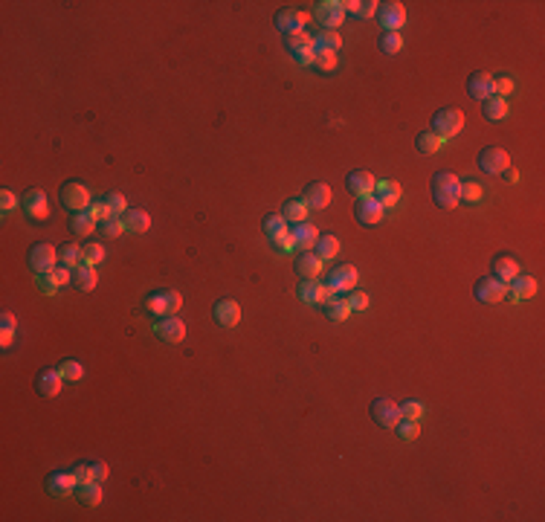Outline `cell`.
Masks as SVG:
<instances>
[{"label": "cell", "mask_w": 545, "mask_h": 522, "mask_svg": "<svg viewBox=\"0 0 545 522\" xmlns=\"http://www.w3.org/2000/svg\"><path fill=\"white\" fill-rule=\"evenodd\" d=\"M433 201L441 209L458 206V201H461V180L456 177V174H450V171L433 174Z\"/></svg>", "instance_id": "6da1fadb"}, {"label": "cell", "mask_w": 545, "mask_h": 522, "mask_svg": "<svg viewBox=\"0 0 545 522\" xmlns=\"http://www.w3.org/2000/svg\"><path fill=\"white\" fill-rule=\"evenodd\" d=\"M180 307H183V296L177 293V290H154V293L145 296V311L154 314V317H174V314H180Z\"/></svg>", "instance_id": "7a4b0ae2"}, {"label": "cell", "mask_w": 545, "mask_h": 522, "mask_svg": "<svg viewBox=\"0 0 545 522\" xmlns=\"http://www.w3.org/2000/svg\"><path fill=\"white\" fill-rule=\"evenodd\" d=\"M433 133L435 137H441V140H453V137H458L461 133V128H464V113L458 110V108H441V110H435L433 113Z\"/></svg>", "instance_id": "3957f363"}, {"label": "cell", "mask_w": 545, "mask_h": 522, "mask_svg": "<svg viewBox=\"0 0 545 522\" xmlns=\"http://www.w3.org/2000/svg\"><path fill=\"white\" fill-rule=\"evenodd\" d=\"M58 198H61V206H67L70 212H85L90 209L93 198H90V189L79 180H67L61 183V189H58Z\"/></svg>", "instance_id": "277c9868"}, {"label": "cell", "mask_w": 545, "mask_h": 522, "mask_svg": "<svg viewBox=\"0 0 545 522\" xmlns=\"http://www.w3.org/2000/svg\"><path fill=\"white\" fill-rule=\"evenodd\" d=\"M261 229H264V235L270 238V244L276 249H282V253H290V249H293V244H290V226L282 215H272L270 212V215L261 221Z\"/></svg>", "instance_id": "5b68a950"}, {"label": "cell", "mask_w": 545, "mask_h": 522, "mask_svg": "<svg viewBox=\"0 0 545 522\" xmlns=\"http://www.w3.org/2000/svg\"><path fill=\"white\" fill-rule=\"evenodd\" d=\"M27 261H29V270H32L35 276L50 273V270L58 267V249L52 244H32Z\"/></svg>", "instance_id": "8992f818"}, {"label": "cell", "mask_w": 545, "mask_h": 522, "mask_svg": "<svg viewBox=\"0 0 545 522\" xmlns=\"http://www.w3.org/2000/svg\"><path fill=\"white\" fill-rule=\"evenodd\" d=\"M314 15L322 29H340L342 21H345V9H342V0H319L314 3Z\"/></svg>", "instance_id": "52a82bcc"}, {"label": "cell", "mask_w": 545, "mask_h": 522, "mask_svg": "<svg viewBox=\"0 0 545 522\" xmlns=\"http://www.w3.org/2000/svg\"><path fill=\"white\" fill-rule=\"evenodd\" d=\"M479 168L484 174H504L511 168V157H508V151L499 148V145H488V148H481L479 151Z\"/></svg>", "instance_id": "ba28073f"}, {"label": "cell", "mask_w": 545, "mask_h": 522, "mask_svg": "<svg viewBox=\"0 0 545 522\" xmlns=\"http://www.w3.org/2000/svg\"><path fill=\"white\" fill-rule=\"evenodd\" d=\"M377 21L386 32H398L403 24H406V6L398 3V0H386V3L377 6Z\"/></svg>", "instance_id": "9c48e42d"}, {"label": "cell", "mask_w": 545, "mask_h": 522, "mask_svg": "<svg viewBox=\"0 0 545 522\" xmlns=\"http://www.w3.org/2000/svg\"><path fill=\"white\" fill-rule=\"evenodd\" d=\"M325 284L334 290V293H351V290L357 287V267L354 264H340V267H334L328 273Z\"/></svg>", "instance_id": "30bf717a"}, {"label": "cell", "mask_w": 545, "mask_h": 522, "mask_svg": "<svg viewBox=\"0 0 545 522\" xmlns=\"http://www.w3.org/2000/svg\"><path fill=\"white\" fill-rule=\"evenodd\" d=\"M473 293H476V299L484 302V305H496V302H502L504 296H508V284L499 282V279H493V276H481V279L476 282V287H473Z\"/></svg>", "instance_id": "8fae6325"}, {"label": "cell", "mask_w": 545, "mask_h": 522, "mask_svg": "<svg viewBox=\"0 0 545 522\" xmlns=\"http://www.w3.org/2000/svg\"><path fill=\"white\" fill-rule=\"evenodd\" d=\"M296 296H299V302H305V305H322V302H328L330 296H337L334 290H330L325 282L319 284V282H314V279H302L299 284H296Z\"/></svg>", "instance_id": "7c38bea8"}, {"label": "cell", "mask_w": 545, "mask_h": 522, "mask_svg": "<svg viewBox=\"0 0 545 522\" xmlns=\"http://www.w3.org/2000/svg\"><path fill=\"white\" fill-rule=\"evenodd\" d=\"M375 174L372 171H365V168H354V171H348V177H345V186H348V191L357 198V201H363V198H372L375 195Z\"/></svg>", "instance_id": "4fadbf2b"}, {"label": "cell", "mask_w": 545, "mask_h": 522, "mask_svg": "<svg viewBox=\"0 0 545 522\" xmlns=\"http://www.w3.org/2000/svg\"><path fill=\"white\" fill-rule=\"evenodd\" d=\"M372 418L377 427L383 430H395V423L400 421V406L395 400H388V398H377L372 403Z\"/></svg>", "instance_id": "5bb4252c"}, {"label": "cell", "mask_w": 545, "mask_h": 522, "mask_svg": "<svg viewBox=\"0 0 545 522\" xmlns=\"http://www.w3.org/2000/svg\"><path fill=\"white\" fill-rule=\"evenodd\" d=\"M305 24H307V15L302 9H293V6H284L276 12V29L282 35H296V32H305Z\"/></svg>", "instance_id": "9a60e30c"}, {"label": "cell", "mask_w": 545, "mask_h": 522, "mask_svg": "<svg viewBox=\"0 0 545 522\" xmlns=\"http://www.w3.org/2000/svg\"><path fill=\"white\" fill-rule=\"evenodd\" d=\"M21 209L27 212L32 221H44V218H50V201H47V195H44L41 189H29L27 195L21 198Z\"/></svg>", "instance_id": "2e32d148"}, {"label": "cell", "mask_w": 545, "mask_h": 522, "mask_svg": "<svg viewBox=\"0 0 545 522\" xmlns=\"http://www.w3.org/2000/svg\"><path fill=\"white\" fill-rule=\"evenodd\" d=\"M383 215H386V209H383V203H380L375 195L357 201V206H354V218H357V224H363V226H375V224H380Z\"/></svg>", "instance_id": "e0dca14e"}, {"label": "cell", "mask_w": 545, "mask_h": 522, "mask_svg": "<svg viewBox=\"0 0 545 522\" xmlns=\"http://www.w3.org/2000/svg\"><path fill=\"white\" fill-rule=\"evenodd\" d=\"M319 238V229L310 224V221H302V224H293L290 226V244H293V249H299V253H307V249H314Z\"/></svg>", "instance_id": "ac0fdd59"}, {"label": "cell", "mask_w": 545, "mask_h": 522, "mask_svg": "<svg viewBox=\"0 0 545 522\" xmlns=\"http://www.w3.org/2000/svg\"><path fill=\"white\" fill-rule=\"evenodd\" d=\"M154 331L163 342H183L186 340V322L174 314V317H163L157 325H154Z\"/></svg>", "instance_id": "d6986e66"}, {"label": "cell", "mask_w": 545, "mask_h": 522, "mask_svg": "<svg viewBox=\"0 0 545 522\" xmlns=\"http://www.w3.org/2000/svg\"><path fill=\"white\" fill-rule=\"evenodd\" d=\"M212 314H215V322L221 328H235L241 322V305L235 299H218L215 307H212Z\"/></svg>", "instance_id": "ffe728a7"}, {"label": "cell", "mask_w": 545, "mask_h": 522, "mask_svg": "<svg viewBox=\"0 0 545 522\" xmlns=\"http://www.w3.org/2000/svg\"><path fill=\"white\" fill-rule=\"evenodd\" d=\"M75 476H73V470H55V473H50L47 476V493H52V496H70V493H75Z\"/></svg>", "instance_id": "44dd1931"}, {"label": "cell", "mask_w": 545, "mask_h": 522, "mask_svg": "<svg viewBox=\"0 0 545 522\" xmlns=\"http://www.w3.org/2000/svg\"><path fill=\"white\" fill-rule=\"evenodd\" d=\"M61 383H64V377H61V372H58V369H41V372H38V377H35V389H38V395H44V398H55L58 392H61Z\"/></svg>", "instance_id": "7402d4cb"}, {"label": "cell", "mask_w": 545, "mask_h": 522, "mask_svg": "<svg viewBox=\"0 0 545 522\" xmlns=\"http://www.w3.org/2000/svg\"><path fill=\"white\" fill-rule=\"evenodd\" d=\"M302 201H305L307 209H325L330 203V186L328 183H319V180L307 183L305 191H302Z\"/></svg>", "instance_id": "603a6c76"}, {"label": "cell", "mask_w": 545, "mask_h": 522, "mask_svg": "<svg viewBox=\"0 0 545 522\" xmlns=\"http://www.w3.org/2000/svg\"><path fill=\"white\" fill-rule=\"evenodd\" d=\"M467 93H470V99L484 102L488 96H493V75H488V73H473L470 79H467Z\"/></svg>", "instance_id": "cb8c5ba5"}, {"label": "cell", "mask_w": 545, "mask_h": 522, "mask_svg": "<svg viewBox=\"0 0 545 522\" xmlns=\"http://www.w3.org/2000/svg\"><path fill=\"white\" fill-rule=\"evenodd\" d=\"M481 113H484V119L488 122H504V116L511 113V108H508V99L504 96H488V99L481 102Z\"/></svg>", "instance_id": "d4e9b609"}, {"label": "cell", "mask_w": 545, "mask_h": 522, "mask_svg": "<svg viewBox=\"0 0 545 522\" xmlns=\"http://www.w3.org/2000/svg\"><path fill=\"white\" fill-rule=\"evenodd\" d=\"M67 226H70V232L73 235H79V238H87L93 229H99V221H96L90 212L85 209V212H73L70 215V221H67Z\"/></svg>", "instance_id": "484cf974"}, {"label": "cell", "mask_w": 545, "mask_h": 522, "mask_svg": "<svg viewBox=\"0 0 545 522\" xmlns=\"http://www.w3.org/2000/svg\"><path fill=\"white\" fill-rule=\"evenodd\" d=\"M319 307H322V314H325L330 322H345L348 317H351V305H348V299H342L340 293L330 296L328 302H322Z\"/></svg>", "instance_id": "4316f807"}, {"label": "cell", "mask_w": 545, "mask_h": 522, "mask_svg": "<svg viewBox=\"0 0 545 522\" xmlns=\"http://www.w3.org/2000/svg\"><path fill=\"white\" fill-rule=\"evenodd\" d=\"M400 183L398 180H377L375 183V198L383 203V209H392L400 201Z\"/></svg>", "instance_id": "83f0119b"}, {"label": "cell", "mask_w": 545, "mask_h": 522, "mask_svg": "<svg viewBox=\"0 0 545 522\" xmlns=\"http://www.w3.org/2000/svg\"><path fill=\"white\" fill-rule=\"evenodd\" d=\"M537 293V279L534 276H516L511 284H508V296L514 299V302H525V299H531Z\"/></svg>", "instance_id": "f1b7e54d"}, {"label": "cell", "mask_w": 545, "mask_h": 522, "mask_svg": "<svg viewBox=\"0 0 545 522\" xmlns=\"http://www.w3.org/2000/svg\"><path fill=\"white\" fill-rule=\"evenodd\" d=\"M516 276H519V264H516L514 256H496L493 259V279L511 284Z\"/></svg>", "instance_id": "f546056e"}, {"label": "cell", "mask_w": 545, "mask_h": 522, "mask_svg": "<svg viewBox=\"0 0 545 522\" xmlns=\"http://www.w3.org/2000/svg\"><path fill=\"white\" fill-rule=\"evenodd\" d=\"M296 273L302 276V279H317L319 276V270H322V259L317 256V253H299V259H296Z\"/></svg>", "instance_id": "4dcf8cb0"}, {"label": "cell", "mask_w": 545, "mask_h": 522, "mask_svg": "<svg viewBox=\"0 0 545 522\" xmlns=\"http://www.w3.org/2000/svg\"><path fill=\"white\" fill-rule=\"evenodd\" d=\"M119 218H122L125 232H148V226H151V215L145 209H128Z\"/></svg>", "instance_id": "1f68e13d"}, {"label": "cell", "mask_w": 545, "mask_h": 522, "mask_svg": "<svg viewBox=\"0 0 545 522\" xmlns=\"http://www.w3.org/2000/svg\"><path fill=\"white\" fill-rule=\"evenodd\" d=\"M314 253H317L322 261L337 259V256H340V238L330 235V232H322V235L317 238V244H314Z\"/></svg>", "instance_id": "d6a6232c"}, {"label": "cell", "mask_w": 545, "mask_h": 522, "mask_svg": "<svg viewBox=\"0 0 545 522\" xmlns=\"http://www.w3.org/2000/svg\"><path fill=\"white\" fill-rule=\"evenodd\" d=\"M307 206H305V201L302 198H290V201H284V206H282V212L279 215L287 221V224H302V221H307Z\"/></svg>", "instance_id": "836d02e7"}, {"label": "cell", "mask_w": 545, "mask_h": 522, "mask_svg": "<svg viewBox=\"0 0 545 522\" xmlns=\"http://www.w3.org/2000/svg\"><path fill=\"white\" fill-rule=\"evenodd\" d=\"M75 496H79V502L82 505H90V508H96L102 502V485L99 481H82V485H75Z\"/></svg>", "instance_id": "e575fe53"}, {"label": "cell", "mask_w": 545, "mask_h": 522, "mask_svg": "<svg viewBox=\"0 0 545 522\" xmlns=\"http://www.w3.org/2000/svg\"><path fill=\"white\" fill-rule=\"evenodd\" d=\"M96 284H99V276H96V270L90 264H82V267L73 270V287H79V290H85V293H90V290H96Z\"/></svg>", "instance_id": "d590c367"}, {"label": "cell", "mask_w": 545, "mask_h": 522, "mask_svg": "<svg viewBox=\"0 0 545 522\" xmlns=\"http://www.w3.org/2000/svg\"><path fill=\"white\" fill-rule=\"evenodd\" d=\"M82 264H85V259H82V247L79 244H61V247H58V267L75 270Z\"/></svg>", "instance_id": "8d00e7d4"}, {"label": "cell", "mask_w": 545, "mask_h": 522, "mask_svg": "<svg viewBox=\"0 0 545 522\" xmlns=\"http://www.w3.org/2000/svg\"><path fill=\"white\" fill-rule=\"evenodd\" d=\"M377 0H342V9L345 15H354V17H372L377 15Z\"/></svg>", "instance_id": "74e56055"}, {"label": "cell", "mask_w": 545, "mask_h": 522, "mask_svg": "<svg viewBox=\"0 0 545 522\" xmlns=\"http://www.w3.org/2000/svg\"><path fill=\"white\" fill-rule=\"evenodd\" d=\"M314 38V47L317 50H328V52H337L342 47V35L334 32V29H319L317 35H310Z\"/></svg>", "instance_id": "f35d334b"}, {"label": "cell", "mask_w": 545, "mask_h": 522, "mask_svg": "<svg viewBox=\"0 0 545 522\" xmlns=\"http://www.w3.org/2000/svg\"><path fill=\"white\" fill-rule=\"evenodd\" d=\"M307 47H314V38H310L307 32L284 35V50H287L290 55H296V52H302V50H307Z\"/></svg>", "instance_id": "ab89813d"}, {"label": "cell", "mask_w": 545, "mask_h": 522, "mask_svg": "<svg viewBox=\"0 0 545 522\" xmlns=\"http://www.w3.org/2000/svg\"><path fill=\"white\" fill-rule=\"evenodd\" d=\"M415 145H418V151H421V154H435V151H441V148H444V140H441V137H435L433 131H423V133H418Z\"/></svg>", "instance_id": "60d3db41"}, {"label": "cell", "mask_w": 545, "mask_h": 522, "mask_svg": "<svg viewBox=\"0 0 545 522\" xmlns=\"http://www.w3.org/2000/svg\"><path fill=\"white\" fill-rule=\"evenodd\" d=\"M0 345L3 348H9V342H12V337H15V331H17V319H15V314H9V311H3L0 314Z\"/></svg>", "instance_id": "b9f144b4"}, {"label": "cell", "mask_w": 545, "mask_h": 522, "mask_svg": "<svg viewBox=\"0 0 545 522\" xmlns=\"http://www.w3.org/2000/svg\"><path fill=\"white\" fill-rule=\"evenodd\" d=\"M395 430H398L400 441H415V438L421 435V423L412 421V418H400V421L395 423Z\"/></svg>", "instance_id": "7bdbcfd3"}, {"label": "cell", "mask_w": 545, "mask_h": 522, "mask_svg": "<svg viewBox=\"0 0 545 522\" xmlns=\"http://www.w3.org/2000/svg\"><path fill=\"white\" fill-rule=\"evenodd\" d=\"M403 50V38H400V32H383L380 35V52H386V55H398Z\"/></svg>", "instance_id": "ee69618b"}, {"label": "cell", "mask_w": 545, "mask_h": 522, "mask_svg": "<svg viewBox=\"0 0 545 522\" xmlns=\"http://www.w3.org/2000/svg\"><path fill=\"white\" fill-rule=\"evenodd\" d=\"M58 372H61V377L67 383H79L85 377V369H82V363L79 360H64L61 365H58Z\"/></svg>", "instance_id": "f6af8a7d"}, {"label": "cell", "mask_w": 545, "mask_h": 522, "mask_svg": "<svg viewBox=\"0 0 545 522\" xmlns=\"http://www.w3.org/2000/svg\"><path fill=\"white\" fill-rule=\"evenodd\" d=\"M99 232H102L105 238H119L122 232H125V226H122V218H119V215H110V218L99 221Z\"/></svg>", "instance_id": "bcb514c9"}, {"label": "cell", "mask_w": 545, "mask_h": 522, "mask_svg": "<svg viewBox=\"0 0 545 522\" xmlns=\"http://www.w3.org/2000/svg\"><path fill=\"white\" fill-rule=\"evenodd\" d=\"M484 198V189L476 180H461V201L467 203H479Z\"/></svg>", "instance_id": "7dc6e473"}, {"label": "cell", "mask_w": 545, "mask_h": 522, "mask_svg": "<svg viewBox=\"0 0 545 522\" xmlns=\"http://www.w3.org/2000/svg\"><path fill=\"white\" fill-rule=\"evenodd\" d=\"M35 284H38V290L41 293H47V296H52V293H58V279H55V273L50 270V273H41V276H35Z\"/></svg>", "instance_id": "c3c4849f"}, {"label": "cell", "mask_w": 545, "mask_h": 522, "mask_svg": "<svg viewBox=\"0 0 545 522\" xmlns=\"http://www.w3.org/2000/svg\"><path fill=\"white\" fill-rule=\"evenodd\" d=\"M102 201L108 203V209L113 212V215H125V212H128V201H125L122 191H110V195H105Z\"/></svg>", "instance_id": "681fc988"}, {"label": "cell", "mask_w": 545, "mask_h": 522, "mask_svg": "<svg viewBox=\"0 0 545 522\" xmlns=\"http://www.w3.org/2000/svg\"><path fill=\"white\" fill-rule=\"evenodd\" d=\"M82 259H85V264L96 267V264L105 259V247H102V244H85V247H82Z\"/></svg>", "instance_id": "f907efd6"}, {"label": "cell", "mask_w": 545, "mask_h": 522, "mask_svg": "<svg viewBox=\"0 0 545 522\" xmlns=\"http://www.w3.org/2000/svg\"><path fill=\"white\" fill-rule=\"evenodd\" d=\"M314 67H319L322 73H330L337 67V52H328V50H317V58H314Z\"/></svg>", "instance_id": "816d5d0a"}, {"label": "cell", "mask_w": 545, "mask_h": 522, "mask_svg": "<svg viewBox=\"0 0 545 522\" xmlns=\"http://www.w3.org/2000/svg\"><path fill=\"white\" fill-rule=\"evenodd\" d=\"M73 476H75V481H93L96 479V467H93V461H82V464H75L73 467Z\"/></svg>", "instance_id": "f5cc1de1"}, {"label": "cell", "mask_w": 545, "mask_h": 522, "mask_svg": "<svg viewBox=\"0 0 545 522\" xmlns=\"http://www.w3.org/2000/svg\"><path fill=\"white\" fill-rule=\"evenodd\" d=\"M345 299H348V305H351V311H365V307L372 305V299H368V293H363V290H357V287H354V290H351V293H348Z\"/></svg>", "instance_id": "db71d44e"}, {"label": "cell", "mask_w": 545, "mask_h": 522, "mask_svg": "<svg viewBox=\"0 0 545 522\" xmlns=\"http://www.w3.org/2000/svg\"><path fill=\"white\" fill-rule=\"evenodd\" d=\"M398 406H400V418L421 421V415H423V406H421L418 400H403V403H398Z\"/></svg>", "instance_id": "11a10c76"}, {"label": "cell", "mask_w": 545, "mask_h": 522, "mask_svg": "<svg viewBox=\"0 0 545 522\" xmlns=\"http://www.w3.org/2000/svg\"><path fill=\"white\" fill-rule=\"evenodd\" d=\"M15 209H17V195L12 189H0V212L9 215V212H15Z\"/></svg>", "instance_id": "9f6ffc18"}, {"label": "cell", "mask_w": 545, "mask_h": 522, "mask_svg": "<svg viewBox=\"0 0 545 522\" xmlns=\"http://www.w3.org/2000/svg\"><path fill=\"white\" fill-rule=\"evenodd\" d=\"M511 90H514V82L508 79V75H496V79H493V93H496V96H504V99H508Z\"/></svg>", "instance_id": "6f0895ef"}, {"label": "cell", "mask_w": 545, "mask_h": 522, "mask_svg": "<svg viewBox=\"0 0 545 522\" xmlns=\"http://www.w3.org/2000/svg\"><path fill=\"white\" fill-rule=\"evenodd\" d=\"M87 212H90V215H93L96 221H105V218H110V215H113V212L108 209V203H105V201H93Z\"/></svg>", "instance_id": "680465c9"}, {"label": "cell", "mask_w": 545, "mask_h": 522, "mask_svg": "<svg viewBox=\"0 0 545 522\" xmlns=\"http://www.w3.org/2000/svg\"><path fill=\"white\" fill-rule=\"evenodd\" d=\"M93 467H96V481H102V479H108V464L105 461H93Z\"/></svg>", "instance_id": "91938a15"}, {"label": "cell", "mask_w": 545, "mask_h": 522, "mask_svg": "<svg viewBox=\"0 0 545 522\" xmlns=\"http://www.w3.org/2000/svg\"><path fill=\"white\" fill-rule=\"evenodd\" d=\"M504 174H508V180H511V183H516V180H519V174H516L514 168H508V171H504Z\"/></svg>", "instance_id": "94428289"}]
</instances>
